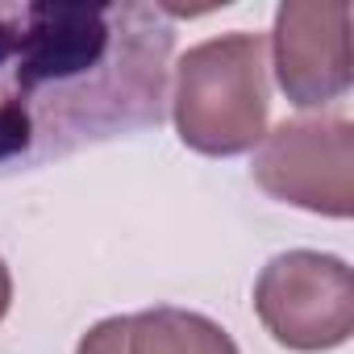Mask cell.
<instances>
[{
	"label": "cell",
	"instance_id": "obj_2",
	"mask_svg": "<svg viewBox=\"0 0 354 354\" xmlns=\"http://www.w3.org/2000/svg\"><path fill=\"white\" fill-rule=\"evenodd\" d=\"M180 142L209 158H234L267 138V42L263 34H221L192 46L175 67Z\"/></svg>",
	"mask_w": 354,
	"mask_h": 354
},
{
	"label": "cell",
	"instance_id": "obj_5",
	"mask_svg": "<svg viewBox=\"0 0 354 354\" xmlns=\"http://www.w3.org/2000/svg\"><path fill=\"white\" fill-rule=\"evenodd\" d=\"M275 75L296 109H321L350 88V5L288 0L275 13Z\"/></svg>",
	"mask_w": 354,
	"mask_h": 354
},
{
	"label": "cell",
	"instance_id": "obj_4",
	"mask_svg": "<svg viewBox=\"0 0 354 354\" xmlns=\"http://www.w3.org/2000/svg\"><path fill=\"white\" fill-rule=\"evenodd\" d=\"M254 184L321 217L354 213V125L342 117H300L275 125L254 154Z\"/></svg>",
	"mask_w": 354,
	"mask_h": 354
},
{
	"label": "cell",
	"instance_id": "obj_6",
	"mask_svg": "<svg viewBox=\"0 0 354 354\" xmlns=\"http://www.w3.org/2000/svg\"><path fill=\"white\" fill-rule=\"evenodd\" d=\"M75 354H242V350L205 313L158 304L133 317L96 321L80 337Z\"/></svg>",
	"mask_w": 354,
	"mask_h": 354
},
{
	"label": "cell",
	"instance_id": "obj_7",
	"mask_svg": "<svg viewBox=\"0 0 354 354\" xmlns=\"http://www.w3.org/2000/svg\"><path fill=\"white\" fill-rule=\"evenodd\" d=\"M9 300H13V279H9L5 259H0V321H5V313H9Z\"/></svg>",
	"mask_w": 354,
	"mask_h": 354
},
{
	"label": "cell",
	"instance_id": "obj_3",
	"mask_svg": "<svg viewBox=\"0 0 354 354\" xmlns=\"http://www.w3.org/2000/svg\"><path fill=\"white\" fill-rule=\"evenodd\" d=\"M254 313L288 350H333L354 333V275L333 254L288 250L263 267Z\"/></svg>",
	"mask_w": 354,
	"mask_h": 354
},
{
	"label": "cell",
	"instance_id": "obj_1",
	"mask_svg": "<svg viewBox=\"0 0 354 354\" xmlns=\"http://www.w3.org/2000/svg\"><path fill=\"white\" fill-rule=\"evenodd\" d=\"M162 5L0 0V180L167 121Z\"/></svg>",
	"mask_w": 354,
	"mask_h": 354
}]
</instances>
